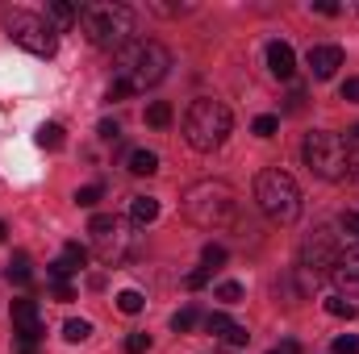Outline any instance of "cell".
<instances>
[{"mask_svg": "<svg viewBox=\"0 0 359 354\" xmlns=\"http://www.w3.org/2000/svg\"><path fill=\"white\" fill-rule=\"evenodd\" d=\"M100 200V183H88V187H76V204L80 208H92Z\"/></svg>", "mask_w": 359, "mask_h": 354, "instance_id": "1f68e13d", "label": "cell"}, {"mask_svg": "<svg viewBox=\"0 0 359 354\" xmlns=\"http://www.w3.org/2000/svg\"><path fill=\"white\" fill-rule=\"evenodd\" d=\"M209 275H213V271L196 267V271H188V275H184V288H192V292H196V288H205V283H209Z\"/></svg>", "mask_w": 359, "mask_h": 354, "instance_id": "d6a6232c", "label": "cell"}, {"mask_svg": "<svg viewBox=\"0 0 359 354\" xmlns=\"http://www.w3.org/2000/svg\"><path fill=\"white\" fill-rule=\"evenodd\" d=\"M117 134H121L117 121H100V138H104V142H117Z\"/></svg>", "mask_w": 359, "mask_h": 354, "instance_id": "d590c367", "label": "cell"}, {"mask_svg": "<svg viewBox=\"0 0 359 354\" xmlns=\"http://www.w3.org/2000/svg\"><path fill=\"white\" fill-rule=\"evenodd\" d=\"M130 171L134 176H155L159 171V155L155 150H134L130 155Z\"/></svg>", "mask_w": 359, "mask_h": 354, "instance_id": "e0dca14e", "label": "cell"}, {"mask_svg": "<svg viewBox=\"0 0 359 354\" xmlns=\"http://www.w3.org/2000/svg\"><path fill=\"white\" fill-rule=\"evenodd\" d=\"M172 67V55L163 42L155 38H134L126 50L113 55V80H109V100H126V96H142L147 88L163 84Z\"/></svg>", "mask_w": 359, "mask_h": 354, "instance_id": "6da1fadb", "label": "cell"}, {"mask_svg": "<svg viewBox=\"0 0 359 354\" xmlns=\"http://www.w3.org/2000/svg\"><path fill=\"white\" fill-rule=\"evenodd\" d=\"M339 96H343V100H351V104H359V80H355V76H351V80H343Z\"/></svg>", "mask_w": 359, "mask_h": 354, "instance_id": "836d02e7", "label": "cell"}, {"mask_svg": "<svg viewBox=\"0 0 359 354\" xmlns=\"http://www.w3.org/2000/svg\"><path fill=\"white\" fill-rule=\"evenodd\" d=\"M339 250H343V246L334 242V229L322 225V229H313V238H305V246H301V267L313 271V275H330Z\"/></svg>", "mask_w": 359, "mask_h": 354, "instance_id": "9c48e42d", "label": "cell"}, {"mask_svg": "<svg viewBox=\"0 0 359 354\" xmlns=\"http://www.w3.org/2000/svg\"><path fill=\"white\" fill-rule=\"evenodd\" d=\"M255 204L271 225H292L301 217V187L280 167H268L255 176Z\"/></svg>", "mask_w": 359, "mask_h": 354, "instance_id": "5b68a950", "label": "cell"}, {"mask_svg": "<svg viewBox=\"0 0 359 354\" xmlns=\"http://www.w3.org/2000/svg\"><path fill=\"white\" fill-rule=\"evenodd\" d=\"M301 155H305V167H309L313 176L330 179V183H339L343 171H347V146H343V134L313 129V134H305Z\"/></svg>", "mask_w": 359, "mask_h": 354, "instance_id": "52a82bcc", "label": "cell"}, {"mask_svg": "<svg viewBox=\"0 0 359 354\" xmlns=\"http://www.w3.org/2000/svg\"><path fill=\"white\" fill-rule=\"evenodd\" d=\"M4 275H8L13 283H21V288H25V283L34 279V271H29V259H25V255H13V263H8V271H4Z\"/></svg>", "mask_w": 359, "mask_h": 354, "instance_id": "44dd1931", "label": "cell"}, {"mask_svg": "<svg viewBox=\"0 0 359 354\" xmlns=\"http://www.w3.org/2000/svg\"><path fill=\"white\" fill-rule=\"evenodd\" d=\"M343 146H347V171H343V179L347 183H359V134H347Z\"/></svg>", "mask_w": 359, "mask_h": 354, "instance_id": "ac0fdd59", "label": "cell"}, {"mask_svg": "<svg viewBox=\"0 0 359 354\" xmlns=\"http://www.w3.org/2000/svg\"><path fill=\"white\" fill-rule=\"evenodd\" d=\"M313 13H322V17H339L343 8H339L334 0H313Z\"/></svg>", "mask_w": 359, "mask_h": 354, "instance_id": "e575fe53", "label": "cell"}, {"mask_svg": "<svg viewBox=\"0 0 359 354\" xmlns=\"http://www.w3.org/2000/svg\"><path fill=\"white\" fill-rule=\"evenodd\" d=\"M326 313H330V317H347V321H351V317H355V304H351L343 292H334V296H326Z\"/></svg>", "mask_w": 359, "mask_h": 354, "instance_id": "7402d4cb", "label": "cell"}, {"mask_svg": "<svg viewBox=\"0 0 359 354\" xmlns=\"http://www.w3.org/2000/svg\"><path fill=\"white\" fill-rule=\"evenodd\" d=\"M305 63H309L313 80H330V76L343 67V46H309Z\"/></svg>", "mask_w": 359, "mask_h": 354, "instance_id": "7c38bea8", "label": "cell"}, {"mask_svg": "<svg viewBox=\"0 0 359 354\" xmlns=\"http://www.w3.org/2000/svg\"><path fill=\"white\" fill-rule=\"evenodd\" d=\"M222 263H226V246L209 242V246L201 250V267H205V271H213V267H222Z\"/></svg>", "mask_w": 359, "mask_h": 354, "instance_id": "cb8c5ba5", "label": "cell"}, {"mask_svg": "<svg viewBox=\"0 0 359 354\" xmlns=\"http://www.w3.org/2000/svg\"><path fill=\"white\" fill-rule=\"evenodd\" d=\"M88 238H92V250H96V259L109 267H117L126 255H130V246H134V234H130V225L121 221V217H113V213H96L88 221Z\"/></svg>", "mask_w": 359, "mask_h": 354, "instance_id": "ba28073f", "label": "cell"}, {"mask_svg": "<svg viewBox=\"0 0 359 354\" xmlns=\"http://www.w3.org/2000/svg\"><path fill=\"white\" fill-rule=\"evenodd\" d=\"M230 129H234V117H230V108H226L222 100H213V96L192 100L188 113H184V138H188V146L201 150V155L217 150V146L230 138Z\"/></svg>", "mask_w": 359, "mask_h": 354, "instance_id": "3957f363", "label": "cell"}, {"mask_svg": "<svg viewBox=\"0 0 359 354\" xmlns=\"http://www.w3.org/2000/svg\"><path fill=\"white\" fill-rule=\"evenodd\" d=\"M80 29L96 50H126L138 34V17L130 4H117V0H96L80 8Z\"/></svg>", "mask_w": 359, "mask_h": 354, "instance_id": "7a4b0ae2", "label": "cell"}, {"mask_svg": "<svg viewBox=\"0 0 359 354\" xmlns=\"http://www.w3.org/2000/svg\"><path fill=\"white\" fill-rule=\"evenodd\" d=\"M268 71L276 76V80H292V71H297V55H292L288 42H271L268 46Z\"/></svg>", "mask_w": 359, "mask_h": 354, "instance_id": "5bb4252c", "label": "cell"}, {"mask_svg": "<svg viewBox=\"0 0 359 354\" xmlns=\"http://www.w3.org/2000/svg\"><path fill=\"white\" fill-rule=\"evenodd\" d=\"M355 134H359V129H355Z\"/></svg>", "mask_w": 359, "mask_h": 354, "instance_id": "f35d334b", "label": "cell"}, {"mask_svg": "<svg viewBox=\"0 0 359 354\" xmlns=\"http://www.w3.org/2000/svg\"><path fill=\"white\" fill-rule=\"evenodd\" d=\"M13 342L17 346H38L42 342V309L34 300H13Z\"/></svg>", "mask_w": 359, "mask_h": 354, "instance_id": "30bf717a", "label": "cell"}, {"mask_svg": "<svg viewBox=\"0 0 359 354\" xmlns=\"http://www.w3.org/2000/svg\"><path fill=\"white\" fill-rule=\"evenodd\" d=\"M330 354H359V334H343V338H334Z\"/></svg>", "mask_w": 359, "mask_h": 354, "instance_id": "f546056e", "label": "cell"}, {"mask_svg": "<svg viewBox=\"0 0 359 354\" xmlns=\"http://www.w3.org/2000/svg\"><path fill=\"white\" fill-rule=\"evenodd\" d=\"M217 300H226V304H238V300H243V283H234V279L217 283Z\"/></svg>", "mask_w": 359, "mask_h": 354, "instance_id": "f1b7e54d", "label": "cell"}, {"mask_svg": "<svg viewBox=\"0 0 359 354\" xmlns=\"http://www.w3.org/2000/svg\"><path fill=\"white\" fill-rule=\"evenodd\" d=\"M184 213H188L196 225H205V229H222V225L234 221V213H238V196H234V187L222 183V179H201V183L188 187V196H184Z\"/></svg>", "mask_w": 359, "mask_h": 354, "instance_id": "277c9868", "label": "cell"}, {"mask_svg": "<svg viewBox=\"0 0 359 354\" xmlns=\"http://www.w3.org/2000/svg\"><path fill=\"white\" fill-rule=\"evenodd\" d=\"M339 229H343V238H347V242H355V246H359V213L347 208V213L339 217Z\"/></svg>", "mask_w": 359, "mask_h": 354, "instance_id": "484cf974", "label": "cell"}, {"mask_svg": "<svg viewBox=\"0 0 359 354\" xmlns=\"http://www.w3.org/2000/svg\"><path fill=\"white\" fill-rule=\"evenodd\" d=\"M38 146H42V150H59V146H63V125L46 121V125L38 129Z\"/></svg>", "mask_w": 359, "mask_h": 354, "instance_id": "ffe728a7", "label": "cell"}, {"mask_svg": "<svg viewBox=\"0 0 359 354\" xmlns=\"http://www.w3.org/2000/svg\"><path fill=\"white\" fill-rule=\"evenodd\" d=\"M196 321H201V317H196V309H180L176 317H172V330H176V334H188Z\"/></svg>", "mask_w": 359, "mask_h": 354, "instance_id": "83f0119b", "label": "cell"}, {"mask_svg": "<svg viewBox=\"0 0 359 354\" xmlns=\"http://www.w3.org/2000/svg\"><path fill=\"white\" fill-rule=\"evenodd\" d=\"M142 304H147V300H142V292H134V288L117 292V309H121V313H130V317H134V313H142Z\"/></svg>", "mask_w": 359, "mask_h": 354, "instance_id": "603a6c76", "label": "cell"}, {"mask_svg": "<svg viewBox=\"0 0 359 354\" xmlns=\"http://www.w3.org/2000/svg\"><path fill=\"white\" fill-rule=\"evenodd\" d=\"M334 283L339 288H359V246L355 242H347L343 250H339V259H334Z\"/></svg>", "mask_w": 359, "mask_h": 354, "instance_id": "4fadbf2b", "label": "cell"}, {"mask_svg": "<svg viewBox=\"0 0 359 354\" xmlns=\"http://www.w3.org/2000/svg\"><path fill=\"white\" fill-rule=\"evenodd\" d=\"M126 354H147L151 351V334H142V330H134V334H126Z\"/></svg>", "mask_w": 359, "mask_h": 354, "instance_id": "d4e9b609", "label": "cell"}, {"mask_svg": "<svg viewBox=\"0 0 359 354\" xmlns=\"http://www.w3.org/2000/svg\"><path fill=\"white\" fill-rule=\"evenodd\" d=\"M46 13H50V21H55V25H72V21L80 17V8H76V4H67V0H50V4H46Z\"/></svg>", "mask_w": 359, "mask_h": 354, "instance_id": "d6986e66", "label": "cell"}, {"mask_svg": "<svg viewBox=\"0 0 359 354\" xmlns=\"http://www.w3.org/2000/svg\"><path fill=\"white\" fill-rule=\"evenodd\" d=\"M147 125L151 129H168L172 125V104L168 100H151L147 104Z\"/></svg>", "mask_w": 359, "mask_h": 354, "instance_id": "2e32d148", "label": "cell"}, {"mask_svg": "<svg viewBox=\"0 0 359 354\" xmlns=\"http://www.w3.org/2000/svg\"><path fill=\"white\" fill-rule=\"evenodd\" d=\"M205 330H209V334H213L217 342H226V346H247V342H251L247 325L230 321L226 313H209V317H205Z\"/></svg>", "mask_w": 359, "mask_h": 354, "instance_id": "8fae6325", "label": "cell"}, {"mask_svg": "<svg viewBox=\"0 0 359 354\" xmlns=\"http://www.w3.org/2000/svg\"><path fill=\"white\" fill-rule=\"evenodd\" d=\"M0 242H4V221H0Z\"/></svg>", "mask_w": 359, "mask_h": 354, "instance_id": "74e56055", "label": "cell"}, {"mask_svg": "<svg viewBox=\"0 0 359 354\" xmlns=\"http://www.w3.org/2000/svg\"><path fill=\"white\" fill-rule=\"evenodd\" d=\"M4 34H8L21 50H29V55H38V59H50V55L59 50L55 25H50L46 17L29 13V8H8V13H4Z\"/></svg>", "mask_w": 359, "mask_h": 354, "instance_id": "8992f818", "label": "cell"}, {"mask_svg": "<svg viewBox=\"0 0 359 354\" xmlns=\"http://www.w3.org/2000/svg\"><path fill=\"white\" fill-rule=\"evenodd\" d=\"M155 217H159V200L155 196H134L130 200V221L134 225H151Z\"/></svg>", "mask_w": 359, "mask_h": 354, "instance_id": "9a60e30c", "label": "cell"}, {"mask_svg": "<svg viewBox=\"0 0 359 354\" xmlns=\"http://www.w3.org/2000/svg\"><path fill=\"white\" fill-rule=\"evenodd\" d=\"M55 300H76V288L72 283H55Z\"/></svg>", "mask_w": 359, "mask_h": 354, "instance_id": "8d00e7d4", "label": "cell"}, {"mask_svg": "<svg viewBox=\"0 0 359 354\" xmlns=\"http://www.w3.org/2000/svg\"><path fill=\"white\" fill-rule=\"evenodd\" d=\"M88 334H92V325H88V321H76V317H72V321L63 325V338H67V342H84Z\"/></svg>", "mask_w": 359, "mask_h": 354, "instance_id": "4316f807", "label": "cell"}, {"mask_svg": "<svg viewBox=\"0 0 359 354\" xmlns=\"http://www.w3.org/2000/svg\"><path fill=\"white\" fill-rule=\"evenodd\" d=\"M259 138H271L276 129H280V117H271V113H264V117H255V125H251Z\"/></svg>", "mask_w": 359, "mask_h": 354, "instance_id": "4dcf8cb0", "label": "cell"}]
</instances>
